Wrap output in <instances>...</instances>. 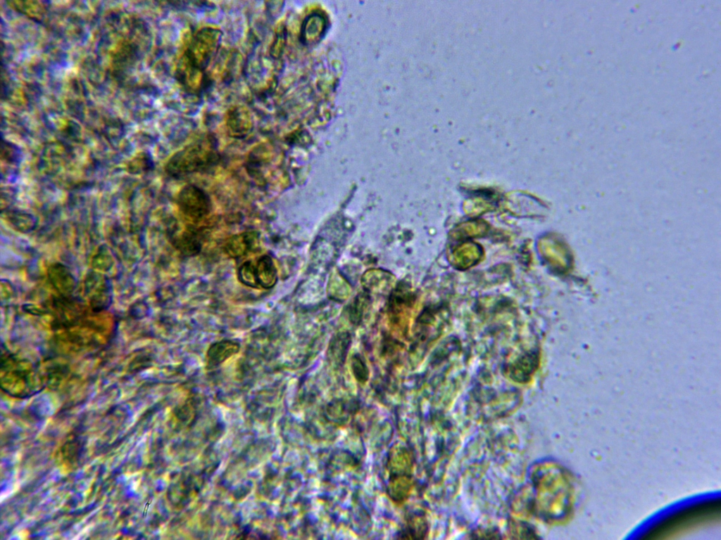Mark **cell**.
<instances>
[{
    "label": "cell",
    "mask_w": 721,
    "mask_h": 540,
    "mask_svg": "<svg viewBox=\"0 0 721 540\" xmlns=\"http://www.w3.org/2000/svg\"><path fill=\"white\" fill-rule=\"evenodd\" d=\"M220 159L214 141L206 138L189 144L176 152L165 165L166 172L176 178L205 171Z\"/></svg>",
    "instance_id": "cell-1"
},
{
    "label": "cell",
    "mask_w": 721,
    "mask_h": 540,
    "mask_svg": "<svg viewBox=\"0 0 721 540\" xmlns=\"http://www.w3.org/2000/svg\"><path fill=\"white\" fill-rule=\"evenodd\" d=\"M221 37L218 28L201 27L194 33L180 60L203 72L218 51Z\"/></svg>",
    "instance_id": "cell-2"
},
{
    "label": "cell",
    "mask_w": 721,
    "mask_h": 540,
    "mask_svg": "<svg viewBox=\"0 0 721 540\" xmlns=\"http://www.w3.org/2000/svg\"><path fill=\"white\" fill-rule=\"evenodd\" d=\"M177 205L184 216L193 222H199L205 219L212 207L208 195L194 184L187 185L182 188L177 195Z\"/></svg>",
    "instance_id": "cell-3"
},
{
    "label": "cell",
    "mask_w": 721,
    "mask_h": 540,
    "mask_svg": "<svg viewBox=\"0 0 721 540\" xmlns=\"http://www.w3.org/2000/svg\"><path fill=\"white\" fill-rule=\"evenodd\" d=\"M415 464V456L408 446L396 443L390 447L385 463L389 476L413 475Z\"/></svg>",
    "instance_id": "cell-4"
},
{
    "label": "cell",
    "mask_w": 721,
    "mask_h": 540,
    "mask_svg": "<svg viewBox=\"0 0 721 540\" xmlns=\"http://www.w3.org/2000/svg\"><path fill=\"white\" fill-rule=\"evenodd\" d=\"M430 529L426 513L422 510L407 511L394 538L397 539H424Z\"/></svg>",
    "instance_id": "cell-5"
},
{
    "label": "cell",
    "mask_w": 721,
    "mask_h": 540,
    "mask_svg": "<svg viewBox=\"0 0 721 540\" xmlns=\"http://www.w3.org/2000/svg\"><path fill=\"white\" fill-rule=\"evenodd\" d=\"M225 127L229 136L243 139L252 131L253 120L249 109L244 105H234L229 108L225 117Z\"/></svg>",
    "instance_id": "cell-6"
},
{
    "label": "cell",
    "mask_w": 721,
    "mask_h": 540,
    "mask_svg": "<svg viewBox=\"0 0 721 540\" xmlns=\"http://www.w3.org/2000/svg\"><path fill=\"white\" fill-rule=\"evenodd\" d=\"M415 484L413 475H391L386 484L385 494L394 505L401 507L410 499Z\"/></svg>",
    "instance_id": "cell-7"
},
{
    "label": "cell",
    "mask_w": 721,
    "mask_h": 540,
    "mask_svg": "<svg viewBox=\"0 0 721 540\" xmlns=\"http://www.w3.org/2000/svg\"><path fill=\"white\" fill-rule=\"evenodd\" d=\"M259 237L256 231H246L231 236L224 246L225 252L231 258H239L256 248Z\"/></svg>",
    "instance_id": "cell-8"
},
{
    "label": "cell",
    "mask_w": 721,
    "mask_h": 540,
    "mask_svg": "<svg viewBox=\"0 0 721 540\" xmlns=\"http://www.w3.org/2000/svg\"><path fill=\"white\" fill-rule=\"evenodd\" d=\"M240 350V345L233 340H222L211 344L206 355V366L210 368L220 366L225 361L237 354Z\"/></svg>",
    "instance_id": "cell-9"
},
{
    "label": "cell",
    "mask_w": 721,
    "mask_h": 540,
    "mask_svg": "<svg viewBox=\"0 0 721 540\" xmlns=\"http://www.w3.org/2000/svg\"><path fill=\"white\" fill-rule=\"evenodd\" d=\"M172 243L182 255L187 257L198 255L202 246L200 236L194 228L187 229L173 236Z\"/></svg>",
    "instance_id": "cell-10"
},
{
    "label": "cell",
    "mask_w": 721,
    "mask_h": 540,
    "mask_svg": "<svg viewBox=\"0 0 721 540\" xmlns=\"http://www.w3.org/2000/svg\"><path fill=\"white\" fill-rule=\"evenodd\" d=\"M256 274L258 287L270 289L277 282V271L275 264L270 255L261 256L256 263Z\"/></svg>",
    "instance_id": "cell-11"
},
{
    "label": "cell",
    "mask_w": 721,
    "mask_h": 540,
    "mask_svg": "<svg viewBox=\"0 0 721 540\" xmlns=\"http://www.w3.org/2000/svg\"><path fill=\"white\" fill-rule=\"evenodd\" d=\"M356 415L355 409L345 403L332 402L325 410V420L335 428L346 427L351 419Z\"/></svg>",
    "instance_id": "cell-12"
},
{
    "label": "cell",
    "mask_w": 721,
    "mask_h": 540,
    "mask_svg": "<svg viewBox=\"0 0 721 540\" xmlns=\"http://www.w3.org/2000/svg\"><path fill=\"white\" fill-rule=\"evenodd\" d=\"M411 304V295L408 294L407 290H401L394 292L391 297L389 309L391 320L395 324L402 323L403 319L407 320Z\"/></svg>",
    "instance_id": "cell-13"
},
{
    "label": "cell",
    "mask_w": 721,
    "mask_h": 540,
    "mask_svg": "<svg viewBox=\"0 0 721 540\" xmlns=\"http://www.w3.org/2000/svg\"><path fill=\"white\" fill-rule=\"evenodd\" d=\"M237 278L240 283L251 288H258L256 266L251 261L244 262L238 269Z\"/></svg>",
    "instance_id": "cell-14"
},
{
    "label": "cell",
    "mask_w": 721,
    "mask_h": 540,
    "mask_svg": "<svg viewBox=\"0 0 721 540\" xmlns=\"http://www.w3.org/2000/svg\"><path fill=\"white\" fill-rule=\"evenodd\" d=\"M11 224L21 231H29L35 224L34 217L23 212H13L9 217Z\"/></svg>",
    "instance_id": "cell-15"
},
{
    "label": "cell",
    "mask_w": 721,
    "mask_h": 540,
    "mask_svg": "<svg viewBox=\"0 0 721 540\" xmlns=\"http://www.w3.org/2000/svg\"><path fill=\"white\" fill-rule=\"evenodd\" d=\"M351 367L356 380L361 384L365 383L369 378L368 369L358 356H355L353 358Z\"/></svg>",
    "instance_id": "cell-16"
}]
</instances>
